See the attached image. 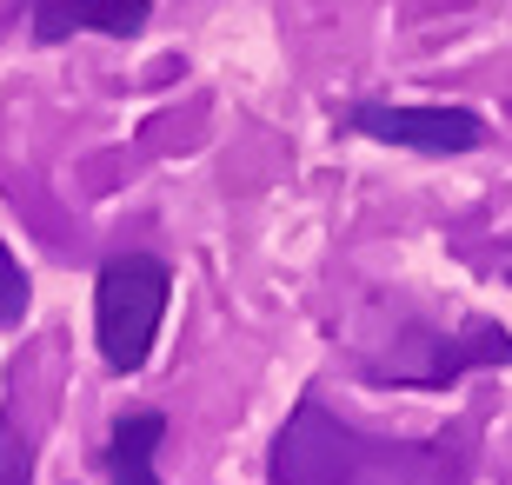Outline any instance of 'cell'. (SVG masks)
I'll use <instances>...</instances> for the list:
<instances>
[{
    "label": "cell",
    "mask_w": 512,
    "mask_h": 485,
    "mask_svg": "<svg viewBox=\"0 0 512 485\" xmlns=\"http://www.w3.org/2000/svg\"><path fill=\"white\" fill-rule=\"evenodd\" d=\"M346 127L406 153H479L486 147V120L473 107H393V100H366L346 113Z\"/></svg>",
    "instance_id": "277c9868"
},
{
    "label": "cell",
    "mask_w": 512,
    "mask_h": 485,
    "mask_svg": "<svg viewBox=\"0 0 512 485\" xmlns=\"http://www.w3.org/2000/svg\"><path fill=\"white\" fill-rule=\"evenodd\" d=\"M173 299V273L147 253H120V260L100 266L94 286V333H100V359L114 373H140L153 353V333L167 319Z\"/></svg>",
    "instance_id": "7a4b0ae2"
},
{
    "label": "cell",
    "mask_w": 512,
    "mask_h": 485,
    "mask_svg": "<svg viewBox=\"0 0 512 485\" xmlns=\"http://www.w3.org/2000/svg\"><path fill=\"white\" fill-rule=\"evenodd\" d=\"M0 485H34L27 479V452H0Z\"/></svg>",
    "instance_id": "ba28073f"
},
{
    "label": "cell",
    "mask_w": 512,
    "mask_h": 485,
    "mask_svg": "<svg viewBox=\"0 0 512 485\" xmlns=\"http://www.w3.org/2000/svg\"><path fill=\"white\" fill-rule=\"evenodd\" d=\"M479 366H512V333L493 319H466L459 333L406 326L393 339V359H366L360 379H373V386H453Z\"/></svg>",
    "instance_id": "3957f363"
},
{
    "label": "cell",
    "mask_w": 512,
    "mask_h": 485,
    "mask_svg": "<svg viewBox=\"0 0 512 485\" xmlns=\"http://www.w3.org/2000/svg\"><path fill=\"white\" fill-rule=\"evenodd\" d=\"M160 439H167V419H160V412H133V419H120L114 439H107V452H100L107 479L114 485H160V472H153Z\"/></svg>",
    "instance_id": "8992f818"
},
{
    "label": "cell",
    "mask_w": 512,
    "mask_h": 485,
    "mask_svg": "<svg viewBox=\"0 0 512 485\" xmlns=\"http://www.w3.org/2000/svg\"><path fill=\"white\" fill-rule=\"evenodd\" d=\"M273 485H466V459L446 439H373L333 419L320 399H300L273 439Z\"/></svg>",
    "instance_id": "6da1fadb"
},
{
    "label": "cell",
    "mask_w": 512,
    "mask_h": 485,
    "mask_svg": "<svg viewBox=\"0 0 512 485\" xmlns=\"http://www.w3.org/2000/svg\"><path fill=\"white\" fill-rule=\"evenodd\" d=\"M27 319V273H20V260L0 246V326H20Z\"/></svg>",
    "instance_id": "52a82bcc"
},
{
    "label": "cell",
    "mask_w": 512,
    "mask_h": 485,
    "mask_svg": "<svg viewBox=\"0 0 512 485\" xmlns=\"http://www.w3.org/2000/svg\"><path fill=\"white\" fill-rule=\"evenodd\" d=\"M153 0H34V34L54 47L67 34H140Z\"/></svg>",
    "instance_id": "5b68a950"
}]
</instances>
